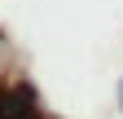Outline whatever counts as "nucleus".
Masks as SVG:
<instances>
[{"label":"nucleus","instance_id":"1","mask_svg":"<svg viewBox=\"0 0 123 119\" xmlns=\"http://www.w3.org/2000/svg\"><path fill=\"white\" fill-rule=\"evenodd\" d=\"M119 97H123V84H119Z\"/></svg>","mask_w":123,"mask_h":119}]
</instances>
